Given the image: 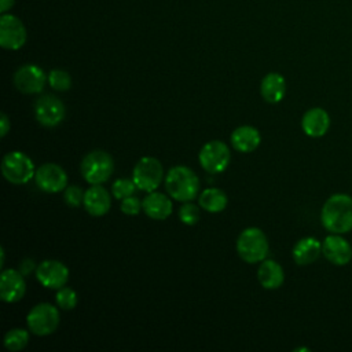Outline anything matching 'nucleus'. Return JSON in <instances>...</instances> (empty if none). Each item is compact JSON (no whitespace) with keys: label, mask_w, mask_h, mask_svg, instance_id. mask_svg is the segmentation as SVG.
I'll list each match as a JSON object with an SVG mask.
<instances>
[{"label":"nucleus","mask_w":352,"mask_h":352,"mask_svg":"<svg viewBox=\"0 0 352 352\" xmlns=\"http://www.w3.org/2000/svg\"><path fill=\"white\" fill-rule=\"evenodd\" d=\"M26 323L33 334L48 336L54 333L59 324V312L52 304L40 302L29 311Z\"/></svg>","instance_id":"0eeeda50"},{"label":"nucleus","mask_w":352,"mask_h":352,"mask_svg":"<svg viewBox=\"0 0 352 352\" xmlns=\"http://www.w3.org/2000/svg\"><path fill=\"white\" fill-rule=\"evenodd\" d=\"M330 126V117L326 110L320 107L309 109L304 113L301 118V128L305 135L311 138L323 136Z\"/></svg>","instance_id":"f3484780"},{"label":"nucleus","mask_w":352,"mask_h":352,"mask_svg":"<svg viewBox=\"0 0 352 352\" xmlns=\"http://www.w3.org/2000/svg\"><path fill=\"white\" fill-rule=\"evenodd\" d=\"M48 82L55 91H67L72 87V77L65 70L54 69L48 74Z\"/></svg>","instance_id":"393cba45"},{"label":"nucleus","mask_w":352,"mask_h":352,"mask_svg":"<svg viewBox=\"0 0 352 352\" xmlns=\"http://www.w3.org/2000/svg\"><path fill=\"white\" fill-rule=\"evenodd\" d=\"M66 114L63 102L54 95H43L34 103V117L40 125L52 128L59 125Z\"/></svg>","instance_id":"1a4fd4ad"},{"label":"nucleus","mask_w":352,"mask_h":352,"mask_svg":"<svg viewBox=\"0 0 352 352\" xmlns=\"http://www.w3.org/2000/svg\"><path fill=\"white\" fill-rule=\"evenodd\" d=\"M4 346L11 351V352H16L23 349L28 342H29V333L23 329H12L8 330L4 336Z\"/></svg>","instance_id":"b1692460"},{"label":"nucleus","mask_w":352,"mask_h":352,"mask_svg":"<svg viewBox=\"0 0 352 352\" xmlns=\"http://www.w3.org/2000/svg\"><path fill=\"white\" fill-rule=\"evenodd\" d=\"M236 252L246 263H258L268 254V241L265 234L257 227L243 230L236 239Z\"/></svg>","instance_id":"7ed1b4c3"},{"label":"nucleus","mask_w":352,"mask_h":352,"mask_svg":"<svg viewBox=\"0 0 352 352\" xmlns=\"http://www.w3.org/2000/svg\"><path fill=\"white\" fill-rule=\"evenodd\" d=\"M33 268H34V263H33V260H30V258H25V260H22L21 264H19V271H21L23 275L30 274V271H32Z\"/></svg>","instance_id":"2f4dec72"},{"label":"nucleus","mask_w":352,"mask_h":352,"mask_svg":"<svg viewBox=\"0 0 352 352\" xmlns=\"http://www.w3.org/2000/svg\"><path fill=\"white\" fill-rule=\"evenodd\" d=\"M36 186L44 192H59L66 188L67 173L58 164H44L36 169L34 173Z\"/></svg>","instance_id":"9d476101"},{"label":"nucleus","mask_w":352,"mask_h":352,"mask_svg":"<svg viewBox=\"0 0 352 352\" xmlns=\"http://www.w3.org/2000/svg\"><path fill=\"white\" fill-rule=\"evenodd\" d=\"M198 204L204 210L209 213H219L226 209L228 198L220 188H206L199 194Z\"/></svg>","instance_id":"5701e85b"},{"label":"nucleus","mask_w":352,"mask_h":352,"mask_svg":"<svg viewBox=\"0 0 352 352\" xmlns=\"http://www.w3.org/2000/svg\"><path fill=\"white\" fill-rule=\"evenodd\" d=\"M286 92V81L279 73H268L260 84V94L268 103H279Z\"/></svg>","instance_id":"412c9836"},{"label":"nucleus","mask_w":352,"mask_h":352,"mask_svg":"<svg viewBox=\"0 0 352 352\" xmlns=\"http://www.w3.org/2000/svg\"><path fill=\"white\" fill-rule=\"evenodd\" d=\"M65 204L70 208H77L84 201V192L78 186H69L65 188L63 194Z\"/></svg>","instance_id":"c85d7f7f"},{"label":"nucleus","mask_w":352,"mask_h":352,"mask_svg":"<svg viewBox=\"0 0 352 352\" xmlns=\"http://www.w3.org/2000/svg\"><path fill=\"white\" fill-rule=\"evenodd\" d=\"M136 188L138 187L132 179H117L111 184V194L117 199H124L132 195Z\"/></svg>","instance_id":"a878e982"},{"label":"nucleus","mask_w":352,"mask_h":352,"mask_svg":"<svg viewBox=\"0 0 352 352\" xmlns=\"http://www.w3.org/2000/svg\"><path fill=\"white\" fill-rule=\"evenodd\" d=\"M322 253V243L314 236L301 238L293 248V260L298 265H308L318 260Z\"/></svg>","instance_id":"aec40b11"},{"label":"nucleus","mask_w":352,"mask_h":352,"mask_svg":"<svg viewBox=\"0 0 352 352\" xmlns=\"http://www.w3.org/2000/svg\"><path fill=\"white\" fill-rule=\"evenodd\" d=\"M300 351H309L308 348H297V349H294V352H300Z\"/></svg>","instance_id":"f704fd0d"},{"label":"nucleus","mask_w":352,"mask_h":352,"mask_svg":"<svg viewBox=\"0 0 352 352\" xmlns=\"http://www.w3.org/2000/svg\"><path fill=\"white\" fill-rule=\"evenodd\" d=\"M80 170L87 183L102 184L111 176L114 170V161L109 153L103 150H94L82 158Z\"/></svg>","instance_id":"20e7f679"},{"label":"nucleus","mask_w":352,"mask_h":352,"mask_svg":"<svg viewBox=\"0 0 352 352\" xmlns=\"http://www.w3.org/2000/svg\"><path fill=\"white\" fill-rule=\"evenodd\" d=\"M173 209L172 201L162 192L151 191L143 199V210L144 213L154 220H165L170 216Z\"/></svg>","instance_id":"a211bd4d"},{"label":"nucleus","mask_w":352,"mask_h":352,"mask_svg":"<svg viewBox=\"0 0 352 352\" xmlns=\"http://www.w3.org/2000/svg\"><path fill=\"white\" fill-rule=\"evenodd\" d=\"M179 219L183 224L186 226H194L199 220V209L197 205L191 204L190 201L186 202L180 209H179Z\"/></svg>","instance_id":"cd10ccee"},{"label":"nucleus","mask_w":352,"mask_h":352,"mask_svg":"<svg viewBox=\"0 0 352 352\" xmlns=\"http://www.w3.org/2000/svg\"><path fill=\"white\" fill-rule=\"evenodd\" d=\"M257 279L264 289H278L285 280L283 268L274 260H263L257 270Z\"/></svg>","instance_id":"4be33fe9"},{"label":"nucleus","mask_w":352,"mask_h":352,"mask_svg":"<svg viewBox=\"0 0 352 352\" xmlns=\"http://www.w3.org/2000/svg\"><path fill=\"white\" fill-rule=\"evenodd\" d=\"M323 256L334 265H345L352 258V246L340 234H330L322 242Z\"/></svg>","instance_id":"2eb2a0df"},{"label":"nucleus","mask_w":352,"mask_h":352,"mask_svg":"<svg viewBox=\"0 0 352 352\" xmlns=\"http://www.w3.org/2000/svg\"><path fill=\"white\" fill-rule=\"evenodd\" d=\"M162 177L164 168L154 157L140 158L132 170V180L135 182L136 187L146 192L154 191L161 184Z\"/></svg>","instance_id":"423d86ee"},{"label":"nucleus","mask_w":352,"mask_h":352,"mask_svg":"<svg viewBox=\"0 0 352 352\" xmlns=\"http://www.w3.org/2000/svg\"><path fill=\"white\" fill-rule=\"evenodd\" d=\"M58 307L62 309H73L77 305V293L70 287H60L55 296Z\"/></svg>","instance_id":"bb28decb"},{"label":"nucleus","mask_w":352,"mask_h":352,"mask_svg":"<svg viewBox=\"0 0 352 352\" xmlns=\"http://www.w3.org/2000/svg\"><path fill=\"white\" fill-rule=\"evenodd\" d=\"M47 76L37 65H23L14 74V85L22 94L32 95L43 91Z\"/></svg>","instance_id":"f8f14e48"},{"label":"nucleus","mask_w":352,"mask_h":352,"mask_svg":"<svg viewBox=\"0 0 352 352\" xmlns=\"http://www.w3.org/2000/svg\"><path fill=\"white\" fill-rule=\"evenodd\" d=\"M36 278L44 287L60 289L69 279V270L58 260H44L36 268Z\"/></svg>","instance_id":"ddd939ff"},{"label":"nucleus","mask_w":352,"mask_h":352,"mask_svg":"<svg viewBox=\"0 0 352 352\" xmlns=\"http://www.w3.org/2000/svg\"><path fill=\"white\" fill-rule=\"evenodd\" d=\"M84 208L85 210L95 217L103 216L109 212L111 206L110 192L102 187L100 184H92L85 192H84Z\"/></svg>","instance_id":"dca6fc26"},{"label":"nucleus","mask_w":352,"mask_h":352,"mask_svg":"<svg viewBox=\"0 0 352 352\" xmlns=\"http://www.w3.org/2000/svg\"><path fill=\"white\" fill-rule=\"evenodd\" d=\"M0 256H1V261H0V267L3 268V265H4V260H6V253H4V249L1 248L0 249Z\"/></svg>","instance_id":"72a5a7b5"},{"label":"nucleus","mask_w":352,"mask_h":352,"mask_svg":"<svg viewBox=\"0 0 352 352\" xmlns=\"http://www.w3.org/2000/svg\"><path fill=\"white\" fill-rule=\"evenodd\" d=\"M165 188L173 199L188 202L198 195L199 179L192 169L184 165H177L168 170L165 176Z\"/></svg>","instance_id":"f03ea898"},{"label":"nucleus","mask_w":352,"mask_h":352,"mask_svg":"<svg viewBox=\"0 0 352 352\" xmlns=\"http://www.w3.org/2000/svg\"><path fill=\"white\" fill-rule=\"evenodd\" d=\"M322 226L331 234H345L352 230V197L348 194L330 195L320 212Z\"/></svg>","instance_id":"f257e3e1"},{"label":"nucleus","mask_w":352,"mask_h":352,"mask_svg":"<svg viewBox=\"0 0 352 352\" xmlns=\"http://www.w3.org/2000/svg\"><path fill=\"white\" fill-rule=\"evenodd\" d=\"M10 129V120L6 113L0 114V136L4 138Z\"/></svg>","instance_id":"7c9ffc66"},{"label":"nucleus","mask_w":352,"mask_h":352,"mask_svg":"<svg viewBox=\"0 0 352 352\" xmlns=\"http://www.w3.org/2000/svg\"><path fill=\"white\" fill-rule=\"evenodd\" d=\"M26 41V29L21 19L4 14L0 18V45L6 50H19Z\"/></svg>","instance_id":"9b49d317"},{"label":"nucleus","mask_w":352,"mask_h":352,"mask_svg":"<svg viewBox=\"0 0 352 352\" xmlns=\"http://www.w3.org/2000/svg\"><path fill=\"white\" fill-rule=\"evenodd\" d=\"M261 142L260 132L257 128L250 125L238 126L231 133V146L239 153H250L258 147Z\"/></svg>","instance_id":"6ab92c4d"},{"label":"nucleus","mask_w":352,"mask_h":352,"mask_svg":"<svg viewBox=\"0 0 352 352\" xmlns=\"http://www.w3.org/2000/svg\"><path fill=\"white\" fill-rule=\"evenodd\" d=\"M1 173L12 184H25L36 173L33 161L22 151L7 153L1 160Z\"/></svg>","instance_id":"39448f33"},{"label":"nucleus","mask_w":352,"mask_h":352,"mask_svg":"<svg viewBox=\"0 0 352 352\" xmlns=\"http://www.w3.org/2000/svg\"><path fill=\"white\" fill-rule=\"evenodd\" d=\"M15 0H0V11L6 12L7 10H10L12 7Z\"/></svg>","instance_id":"473e14b6"},{"label":"nucleus","mask_w":352,"mask_h":352,"mask_svg":"<svg viewBox=\"0 0 352 352\" xmlns=\"http://www.w3.org/2000/svg\"><path fill=\"white\" fill-rule=\"evenodd\" d=\"M198 160L208 173H221L227 169L231 160L230 147L221 140H210L201 147Z\"/></svg>","instance_id":"6e6552de"},{"label":"nucleus","mask_w":352,"mask_h":352,"mask_svg":"<svg viewBox=\"0 0 352 352\" xmlns=\"http://www.w3.org/2000/svg\"><path fill=\"white\" fill-rule=\"evenodd\" d=\"M21 271L8 268L0 275V298L4 302H16L23 298L26 292V283Z\"/></svg>","instance_id":"4468645a"},{"label":"nucleus","mask_w":352,"mask_h":352,"mask_svg":"<svg viewBox=\"0 0 352 352\" xmlns=\"http://www.w3.org/2000/svg\"><path fill=\"white\" fill-rule=\"evenodd\" d=\"M120 208H121L122 213H125L128 216H135L142 210L143 202L138 197L129 195V197L121 199V206Z\"/></svg>","instance_id":"c756f323"}]
</instances>
